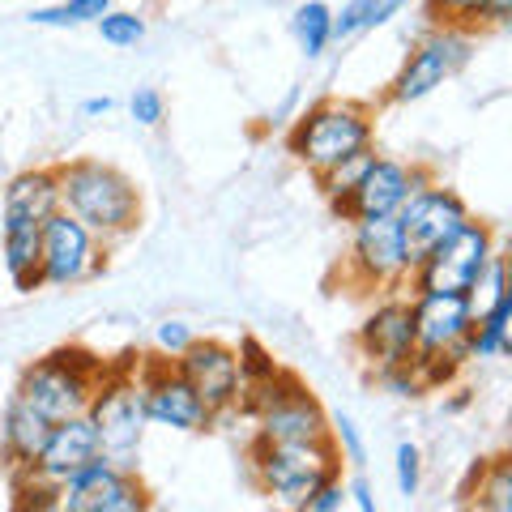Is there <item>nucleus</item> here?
I'll return each instance as SVG.
<instances>
[{
	"instance_id": "nucleus-34",
	"label": "nucleus",
	"mask_w": 512,
	"mask_h": 512,
	"mask_svg": "<svg viewBox=\"0 0 512 512\" xmlns=\"http://www.w3.org/2000/svg\"><path fill=\"white\" fill-rule=\"evenodd\" d=\"M338 508H346V483H342V474L338 478H325L308 500H303V508L299 512H338Z\"/></svg>"
},
{
	"instance_id": "nucleus-19",
	"label": "nucleus",
	"mask_w": 512,
	"mask_h": 512,
	"mask_svg": "<svg viewBox=\"0 0 512 512\" xmlns=\"http://www.w3.org/2000/svg\"><path fill=\"white\" fill-rule=\"evenodd\" d=\"M60 210V184H56V167H30L18 171L5 184V205L0 218H30V222H47Z\"/></svg>"
},
{
	"instance_id": "nucleus-21",
	"label": "nucleus",
	"mask_w": 512,
	"mask_h": 512,
	"mask_svg": "<svg viewBox=\"0 0 512 512\" xmlns=\"http://www.w3.org/2000/svg\"><path fill=\"white\" fill-rule=\"evenodd\" d=\"M470 508H483V512H512V457H487L478 461L470 483L461 487Z\"/></svg>"
},
{
	"instance_id": "nucleus-25",
	"label": "nucleus",
	"mask_w": 512,
	"mask_h": 512,
	"mask_svg": "<svg viewBox=\"0 0 512 512\" xmlns=\"http://www.w3.org/2000/svg\"><path fill=\"white\" fill-rule=\"evenodd\" d=\"M376 158V146H367V150H359V154H350V158H342V163H333L329 171H320L316 175V184H320V192H325V201L338 210V205L355 192V184H359V175L367 171V163Z\"/></svg>"
},
{
	"instance_id": "nucleus-26",
	"label": "nucleus",
	"mask_w": 512,
	"mask_h": 512,
	"mask_svg": "<svg viewBox=\"0 0 512 512\" xmlns=\"http://www.w3.org/2000/svg\"><path fill=\"white\" fill-rule=\"evenodd\" d=\"M94 26H99L103 43L107 47H120V52H124V47H137L141 39H146V18L133 13V9H116V5H111Z\"/></svg>"
},
{
	"instance_id": "nucleus-16",
	"label": "nucleus",
	"mask_w": 512,
	"mask_h": 512,
	"mask_svg": "<svg viewBox=\"0 0 512 512\" xmlns=\"http://www.w3.org/2000/svg\"><path fill=\"white\" fill-rule=\"evenodd\" d=\"M355 350H359V359L372 367V372H384V367H397V363H410L414 359L410 295L384 291V299H376V308L359 320Z\"/></svg>"
},
{
	"instance_id": "nucleus-31",
	"label": "nucleus",
	"mask_w": 512,
	"mask_h": 512,
	"mask_svg": "<svg viewBox=\"0 0 512 512\" xmlns=\"http://www.w3.org/2000/svg\"><path fill=\"white\" fill-rule=\"evenodd\" d=\"M128 116H133L141 128H158V124L167 120V99H163V90L137 86L133 94H128Z\"/></svg>"
},
{
	"instance_id": "nucleus-22",
	"label": "nucleus",
	"mask_w": 512,
	"mask_h": 512,
	"mask_svg": "<svg viewBox=\"0 0 512 512\" xmlns=\"http://www.w3.org/2000/svg\"><path fill=\"white\" fill-rule=\"evenodd\" d=\"M291 35L308 60L325 56L329 43H333V9L325 0H299L295 13H291Z\"/></svg>"
},
{
	"instance_id": "nucleus-9",
	"label": "nucleus",
	"mask_w": 512,
	"mask_h": 512,
	"mask_svg": "<svg viewBox=\"0 0 512 512\" xmlns=\"http://www.w3.org/2000/svg\"><path fill=\"white\" fill-rule=\"evenodd\" d=\"M111 265V244H103L86 222H77L69 210H56L43 222V248H39V269L43 286H82L90 278L107 274Z\"/></svg>"
},
{
	"instance_id": "nucleus-12",
	"label": "nucleus",
	"mask_w": 512,
	"mask_h": 512,
	"mask_svg": "<svg viewBox=\"0 0 512 512\" xmlns=\"http://www.w3.org/2000/svg\"><path fill=\"white\" fill-rule=\"evenodd\" d=\"M436 175H431L423 163H402V158H384L376 154L372 163H367V171L359 175L355 192L338 205L342 222H359V218H393L402 205L414 197L419 188H427Z\"/></svg>"
},
{
	"instance_id": "nucleus-2",
	"label": "nucleus",
	"mask_w": 512,
	"mask_h": 512,
	"mask_svg": "<svg viewBox=\"0 0 512 512\" xmlns=\"http://www.w3.org/2000/svg\"><path fill=\"white\" fill-rule=\"evenodd\" d=\"M367 146H376V116L372 107L355 99H320L286 133V150L312 175L329 171L333 163H342V158Z\"/></svg>"
},
{
	"instance_id": "nucleus-18",
	"label": "nucleus",
	"mask_w": 512,
	"mask_h": 512,
	"mask_svg": "<svg viewBox=\"0 0 512 512\" xmlns=\"http://www.w3.org/2000/svg\"><path fill=\"white\" fill-rule=\"evenodd\" d=\"M474 329L466 338V359H478V363H491V359H504L512 350V291L487 295L483 303L474 299Z\"/></svg>"
},
{
	"instance_id": "nucleus-11",
	"label": "nucleus",
	"mask_w": 512,
	"mask_h": 512,
	"mask_svg": "<svg viewBox=\"0 0 512 512\" xmlns=\"http://www.w3.org/2000/svg\"><path fill=\"white\" fill-rule=\"evenodd\" d=\"M150 504V487L137 478V470L116 466L103 453L64 478L56 500L64 512H146Z\"/></svg>"
},
{
	"instance_id": "nucleus-7",
	"label": "nucleus",
	"mask_w": 512,
	"mask_h": 512,
	"mask_svg": "<svg viewBox=\"0 0 512 512\" xmlns=\"http://www.w3.org/2000/svg\"><path fill=\"white\" fill-rule=\"evenodd\" d=\"M474 56V30H453V26H431V35L410 47L402 69L393 73V82L384 86V103L410 107L423 103L427 94H436L444 82L466 69Z\"/></svg>"
},
{
	"instance_id": "nucleus-1",
	"label": "nucleus",
	"mask_w": 512,
	"mask_h": 512,
	"mask_svg": "<svg viewBox=\"0 0 512 512\" xmlns=\"http://www.w3.org/2000/svg\"><path fill=\"white\" fill-rule=\"evenodd\" d=\"M60 184V210H69L77 222L103 239V244H120L141 227V188L133 175L103 163V158H69L56 163Z\"/></svg>"
},
{
	"instance_id": "nucleus-39",
	"label": "nucleus",
	"mask_w": 512,
	"mask_h": 512,
	"mask_svg": "<svg viewBox=\"0 0 512 512\" xmlns=\"http://www.w3.org/2000/svg\"><path fill=\"white\" fill-rule=\"evenodd\" d=\"M278 5H299V0H278Z\"/></svg>"
},
{
	"instance_id": "nucleus-20",
	"label": "nucleus",
	"mask_w": 512,
	"mask_h": 512,
	"mask_svg": "<svg viewBox=\"0 0 512 512\" xmlns=\"http://www.w3.org/2000/svg\"><path fill=\"white\" fill-rule=\"evenodd\" d=\"M5 231V269L22 295L43 291V269H39V248H43V222L30 218H0Z\"/></svg>"
},
{
	"instance_id": "nucleus-10",
	"label": "nucleus",
	"mask_w": 512,
	"mask_h": 512,
	"mask_svg": "<svg viewBox=\"0 0 512 512\" xmlns=\"http://www.w3.org/2000/svg\"><path fill=\"white\" fill-rule=\"evenodd\" d=\"M137 389H141V406H146V423L150 427H167V431H184V436H197V431L214 427L210 406L197 397V389L180 376V367L171 359H146L141 367H133Z\"/></svg>"
},
{
	"instance_id": "nucleus-33",
	"label": "nucleus",
	"mask_w": 512,
	"mask_h": 512,
	"mask_svg": "<svg viewBox=\"0 0 512 512\" xmlns=\"http://www.w3.org/2000/svg\"><path fill=\"white\" fill-rule=\"evenodd\" d=\"M376 380H380L393 397H419V393H427L423 380H419V367H414V359H410V363H397V367H384V372H376Z\"/></svg>"
},
{
	"instance_id": "nucleus-8",
	"label": "nucleus",
	"mask_w": 512,
	"mask_h": 512,
	"mask_svg": "<svg viewBox=\"0 0 512 512\" xmlns=\"http://www.w3.org/2000/svg\"><path fill=\"white\" fill-rule=\"evenodd\" d=\"M346 282L359 286V291H376V295L410 286V256H406L402 227H397V214L350 222Z\"/></svg>"
},
{
	"instance_id": "nucleus-30",
	"label": "nucleus",
	"mask_w": 512,
	"mask_h": 512,
	"mask_svg": "<svg viewBox=\"0 0 512 512\" xmlns=\"http://www.w3.org/2000/svg\"><path fill=\"white\" fill-rule=\"evenodd\" d=\"M235 359H239V372H244V384L248 380H265V376H274L278 372V359L265 350V342L261 338H239V346H235Z\"/></svg>"
},
{
	"instance_id": "nucleus-5",
	"label": "nucleus",
	"mask_w": 512,
	"mask_h": 512,
	"mask_svg": "<svg viewBox=\"0 0 512 512\" xmlns=\"http://www.w3.org/2000/svg\"><path fill=\"white\" fill-rule=\"evenodd\" d=\"M495 252H500L495 231L487 222L466 218L444 244H436L410 269V291H440V295H470L474 299Z\"/></svg>"
},
{
	"instance_id": "nucleus-38",
	"label": "nucleus",
	"mask_w": 512,
	"mask_h": 512,
	"mask_svg": "<svg viewBox=\"0 0 512 512\" xmlns=\"http://www.w3.org/2000/svg\"><path fill=\"white\" fill-rule=\"evenodd\" d=\"M474 402V397H470V389H457V397H448V402H444V410L448 414H461V410H466Z\"/></svg>"
},
{
	"instance_id": "nucleus-13",
	"label": "nucleus",
	"mask_w": 512,
	"mask_h": 512,
	"mask_svg": "<svg viewBox=\"0 0 512 512\" xmlns=\"http://www.w3.org/2000/svg\"><path fill=\"white\" fill-rule=\"evenodd\" d=\"M474 299L470 295H440V291H414L410 320H414V355H453L466 359V338L474 329Z\"/></svg>"
},
{
	"instance_id": "nucleus-3",
	"label": "nucleus",
	"mask_w": 512,
	"mask_h": 512,
	"mask_svg": "<svg viewBox=\"0 0 512 512\" xmlns=\"http://www.w3.org/2000/svg\"><path fill=\"white\" fill-rule=\"evenodd\" d=\"M248 470L252 483L261 487L282 508H303V500L325 483L342 474V457L333 440H308V444H269L252 440L248 448Z\"/></svg>"
},
{
	"instance_id": "nucleus-6",
	"label": "nucleus",
	"mask_w": 512,
	"mask_h": 512,
	"mask_svg": "<svg viewBox=\"0 0 512 512\" xmlns=\"http://www.w3.org/2000/svg\"><path fill=\"white\" fill-rule=\"evenodd\" d=\"M90 423L99 431V453L116 466L137 470L141 440H146V406H141V389L133 367H107V376L99 380V389L90 397Z\"/></svg>"
},
{
	"instance_id": "nucleus-35",
	"label": "nucleus",
	"mask_w": 512,
	"mask_h": 512,
	"mask_svg": "<svg viewBox=\"0 0 512 512\" xmlns=\"http://www.w3.org/2000/svg\"><path fill=\"white\" fill-rule=\"evenodd\" d=\"M346 504H355L359 512H376V508H380L376 491H372V483L363 478V470H355V478L346 483Z\"/></svg>"
},
{
	"instance_id": "nucleus-36",
	"label": "nucleus",
	"mask_w": 512,
	"mask_h": 512,
	"mask_svg": "<svg viewBox=\"0 0 512 512\" xmlns=\"http://www.w3.org/2000/svg\"><path fill=\"white\" fill-rule=\"evenodd\" d=\"M512 22V0H483V18H478V30H500Z\"/></svg>"
},
{
	"instance_id": "nucleus-4",
	"label": "nucleus",
	"mask_w": 512,
	"mask_h": 512,
	"mask_svg": "<svg viewBox=\"0 0 512 512\" xmlns=\"http://www.w3.org/2000/svg\"><path fill=\"white\" fill-rule=\"evenodd\" d=\"M103 376H107L103 359L86 355L82 346H60L52 355L30 363L13 393L26 406H35L47 423H60V419H73V414H86Z\"/></svg>"
},
{
	"instance_id": "nucleus-24",
	"label": "nucleus",
	"mask_w": 512,
	"mask_h": 512,
	"mask_svg": "<svg viewBox=\"0 0 512 512\" xmlns=\"http://www.w3.org/2000/svg\"><path fill=\"white\" fill-rule=\"evenodd\" d=\"M116 0H64V5H43L30 9L26 22L30 26H52V30H69V26H94Z\"/></svg>"
},
{
	"instance_id": "nucleus-32",
	"label": "nucleus",
	"mask_w": 512,
	"mask_h": 512,
	"mask_svg": "<svg viewBox=\"0 0 512 512\" xmlns=\"http://www.w3.org/2000/svg\"><path fill=\"white\" fill-rule=\"evenodd\" d=\"M192 342H197V333H192V325H184V320H163V325L154 329V355L158 359H180Z\"/></svg>"
},
{
	"instance_id": "nucleus-27",
	"label": "nucleus",
	"mask_w": 512,
	"mask_h": 512,
	"mask_svg": "<svg viewBox=\"0 0 512 512\" xmlns=\"http://www.w3.org/2000/svg\"><path fill=\"white\" fill-rule=\"evenodd\" d=\"M423 18L431 26L478 30V18H483V0H423Z\"/></svg>"
},
{
	"instance_id": "nucleus-23",
	"label": "nucleus",
	"mask_w": 512,
	"mask_h": 512,
	"mask_svg": "<svg viewBox=\"0 0 512 512\" xmlns=\"http://www.w3.org/2000/svg\"><path fill=\"white\" fill-rule=\"evenodd\" d=\"M406 9V0H346L342 9H333V43L355 39L363 30L393 22Z\"/></svg>"
},
{
	"instance_id": "nucleus-14",
	"label": "nucleus",
	"mask_w": 512,
	"mask_h": 512,
	"mask_svg": "<svg viewBox=\"0 0 512 512\" xmlns=\"http://www.w3.org/2000/svg\"><path fill=\"white\" fill-rule=\"evenodd\" d=\"M466 218H474L466 197L453 192V188H444L440 180H431L427 188L414 192L402 210H397V227H402V239H406L410 269L419 265L436 244H444V239L453 235Z\"/></svg>"
},
{
	"instance_id": "nucleus-17",
	"label": "nucleus",
	"mask_w": 512,
	"mask_h": 512,
	"mask_svg": "<svg viewBox=\"0 0 512 512\" xmlns=\"http://www.w3.org/2000/svg\"><path fill=\"white\" fill-rule=\"evenodd\" d=\"M56 423H47L35 406H26L18 393L9 397L5 419H0V457L9 461V470H30V461L39 457V448L47 444Z\"/></svg>"
},
{
	"instance_id": "nucleus-28",
	"label": "nucleus",
	"mask_w": 512,
	"mask_h": 512,
	"mask_svg": "<svg viewBox=\"0 0 512 512\" xmlns=\"http://www.w3.org/2000/svg\"><path fill=\"white\" fill-rule=\"evenodd\" d=\"M329 440H333V448H338L342 466H350V470H363L367 466L363 431H359V423L350 419V414H329Z\"/></svg>"
},
{
	"instance_id": "nucleus-37",
	"label": "nucleus",
	"mask_w": 512,
	"mask_h": 512,
	"mask_svg": "<svg viewBox=\"0 0 512 512\" xmlns=\"http://www.w3.org/2000/svg\"><path fill=\"white\" fill-rule=\"evenodd\" d=\"M111 111H116V99H111V94H94V99L82 103V116H90V120L111 116Z\"/></svg>"
},
{
	"instance_id": "nucleus-15",
	"label": "nucleus",
	"mask_w": 512,
	"mask_h": 512,
	"mask_svg": "<svg viewBox=\"0 0 512 512\" xmlns=\"http://www.w3.org/2000/svg\"><path fill=\"white\" fill-rule=\"evenodd\" d=\"M180 367V376L197 389V397L210 406L214 423L222 414H231L239 393H244V372H239V359H235V346L218 342V338H197L180 359H171Z\"/></svg>"
},
{
	"instance_id": "nucleus-29",
	"label": "nucleus",
	"mask_w": 512,
	"mask_h": 512,
	"mask_svg": "<svg viewBox=\"0 0 512 512\" xmlns=\"http://www.w3.org/2000/svg\"><path fill=\"white\" fill-rule=\"evenodd\" d=\"M393 478H397V495H406V500L419 495V487H423V453H419V444H410V440L397 444Z\"/></svg>"
}]
</instances>
